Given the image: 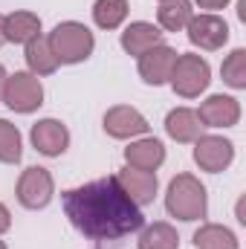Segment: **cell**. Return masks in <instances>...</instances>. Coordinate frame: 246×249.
<instances>
[{
  "instance_id": "6da1fadb",
  "label": "cell",
  "mask_w": 246,
  "mask_h": 249,
  "mask_svg": "<svg viewBox=\"0 0 246 249\" xmlns=\"http://www.w3.org/2000/svg\"><path fill=\"white\" fill-rule=\"evenodd\" d=\"M64 214L90 241H122L139 232L145 217L139 206L122 191L116 177H102L61 194Z\"/></svg>"
},
{
  "instance_id": "7a4b0ae2",
  "label": "cell",
  "mask_w": 246,
  "mask_h": 249,
  "mask_svg": "<svg viewBox=\"0 0 246 249\" xmlns=\"http://www.w3.org/2000/svg\"><path fill=\"white\" fill-rule=\"evenodd\" d=\"M165 209H168L171 217H177L183 223L206 217V212H209L206 186L194 174H177L168 183V191H165Z\"/></svg>"
},
{
  "instance_id": "3957f363",
  "label": "cell",
  "mask_w": 246,
  "mask_h": 249,
  "mask_svg": "<svg viewBox=\"0 0 246 249\" xmlns=\"http://www.w3.org/2000/svg\"><path fill=\"white\" fill-rule=\"evenodd\" d=\"M47 41H50V47H53L58 64H81V61H87L93 55V50H96L93 32L84 23H78V20H64V23H58L50 32Z\"/></svg>"
},
{
  "instance_id": "277c9868",
  "label": "cell",
  "mask_w": 246,
  "mask_h": 249,
  "mask_svg": "<svg viewBox=\"0 0 246 249\" xmlns=\"http://www.w3.org/2000/svg\"><path fill=\"white\" fill-rule=\"evenodd\" d=\"M211 81V67L203 55H194V53H185V55H177L174 61V70H171V78L168 84L174 87L177 96L183 99H197Z\"/></svg>"
},
{
  "instance_id": "5b68a950",
  "label": "cell",
  "mask_w": 246,
  "mask_h": 249,
  "mask_svg": "<svg viewBox=\"0 0 246 249\" xmlns=\"http://www.w3.org/2000/svg\"><path fill=\"white\" fill-rule=\"evenodd\" d=\"M3 102L15 113H32L44 105V84L32 72H15L6 75L3 84Z\"/></svg>"
},
{
  "instance_id": "8992f818",
  "label": "cell",
  "mask_w": 246,
  "mask_h": 249,
  "mask_svg": "<svg viewBox=\"0 0 246 249\" xmlns=\"http://www.w3.org/2000/svg\"><path fill=\"white\" fill-rule=\"evenodd\" d=\"M55 194V183H53V174L41 165H29L20 180H18V203L29 212H38V209H47L50 200Z\"/></svg>"
},
{
  "instance_id": "52a82bcc",
  "label": "cell",
  "mask_w": 246,
  "mask_h": 249,
  "mask_svg": "<svg viewBox=\"0 0 246 249\" xmlns=\"http://www.w3.org/2000/svg\"><path fill=\"white\" fill-rule=\"evenodd\" d=\"M235 160V145L223 136H200L194 139V162L209 171V174H220L232 165Z\"/></svg>"
},
{
  "instance_id": "ba28073f",
  "label": "cell",
  "mask_w": 246,
  "mask_h": 249,
  "mask_svg": "<svg viewBox=\"0 0 246 249\" xmlns=\"http://www.w3.org/2000/svg\"><path fill=\"white\" fill-rule=\"evenodd\" d=\"M188 41L194 44V47H200V50H220L226 41H229V23L223 20V18H217V15H211V12H206V15H194L191 20H188Z\"/></svg>"
},
{
  "instance_id": "9c48e42d",
  "label": "cell",
  "mask_w": 246,
  "mask_h": 249,
  "mask_svg": "<svg viewBox=\"0 0 246 249\" xmlns=\"http://www.w3.org/2000/svg\"><path fill=\"white\" fill-rule=\"evenodd\" d=\"M177 55H180V53H177L174 47H168V44H157L154 50L142 53V55H139V75H142V81H145V84H154V87L168 84Z\"/></svg>"
},
{
  "instance_id": "30bf717a",
  "label": "cell",
  "mask_w": 246,
  "mask_h": 249,
  "mask_svg": "<svg viewBox=\"0 0 246 249\" xmlns=\"http://www.w3.org/2000/svg\"><path fill=\"white\" fill-rule=\"evenodd\" d=\"M148 127H151L148 119H145L136 107H130V105H116V107H110V110L105 113V130H107V136H113V139L145 136Z\"/></svg>"
},
{
  "instance_id": "8fae6325",
  "label": "cell",
  "mask_w": 246,
  "mask_h": 249,
  "mask_svg": "<svg viewBox=\"0 0 246 249\" xmlns=\"http://www.w3.org/2000/svg\"><path fill=\"white\" fill-rule=\"evenodd\" d=\"M29 139H32L35 151L44 154V157H61L64 151L70 148V130L58 119H41V122H35Z\"/></svg>"
},
{
  "instance_id": "7c38bea8",
  "label": "cell",
  "mask_w": 246,
  "mask_h": 249,
  "mask_svg": "<svg viewBox=\"0 0 246 249\" xmlns=\"http://www.w3.org/2000/svg\"><path fill=\"white\" fill-rule=\"evenodd\" d=\"M197 116H200L203 127H235L241 122V105H238L235 96L217 93V96H209L200 105Z\"/></svg>"
},
{
  "instance_id": "4fadbf2b",
  "label": "cell",
  "mask_w": 246,
  "mask_h": 249,
  "mask_svg": "<svg viewBox=\"0 0 246 249\" xmlns=\"http://www.w3.org/2000/svg\"><path fill=\"white\" fill-rule=\"evenodd\" d=\"M116 177V183L122 186V191L136 203V206H148V203H154V197H157V171H139V168H124L119 174H113Z\"/></svg>"
},
{
  "instance_id": "5bb4252c",
  "label": "cell",
  "mask_w": 246,
  "mask_h": 249,
  "mask_svg": "<svg viewBox=\"0 0 246 249\" xmlns=\"http://www.w3.org/2000/svg\"><path fill=\"white\" fill-rule=\"evenodd\" d=\"M124 162L139 171H157L165 162V145L154 136H139L124 148Z\"/></svg>"
},
{
  "instance_id": "9a60e30c",
  "label": "cell",
  "mask_w": 246,
  "mask_h": 249,
  "mask_svg": "<svg viewBox=\"0 0 246 249\" xmlns=\"http://www.w3.org/2000/svg\"><path fill=\"white\" fill-rule=\"evenodd\" d=\"M157 44H162V32H159V26H154V23H148V20H133L130 26H124L122 50L127 53V55L139 58L142 53L154 50Z\"/></svg>"
},
{
  "instance_id": "2e32d148",
  "label": "cell",
  "mask_w": 246,
  "mask_h": 249,
  "mask_svg": "<svg viewBox=\"0 0 246 249\" xmlns=\"http://www.w3.org/2000/svg\"><path fill=\"white\" fill-rule=\"evenodd\" d=\"M165 133L174 142H194L203 136V122L197 116V110L191 107H174L165 116Z\"/></svg>"
},
{
  "instance_id": "e0dca14e",
  "label": "cell",
  "mask_w": 246,
  "mask_h": 249,
  "mask_svg": "<svg viewBox=\"0 0 246 249\" xmlns=\"http://www.w3.org/2000/svg\"><path fill=\"white\" fill-rule=\"evenodd\" d=\"M3 35H6V41L26 47L32 38L41 35V18H38L35 12H26V9L12 12V15L3 18Z\"/></svg>"
},
{
  "instance_id": "ac0fdd59",
  "label": "cell",
  "mask_w": 246,
  "mask_h": 249,
  "mask_svg": "<svg viewBox=\"0 0 246 249\" xmlns=\"http://www.w3.org/2000/svg\"><path fill=\"white\" fill-rule=\"evenodd\" d=\"M23 58H26V67H29V72L32 75H53L55 70H58V58H55V53H53V47H50V41L47 38H32L29 44H26V53H23Z\"/></svg>"
},
{
  "instance_id": "d6986e66",
  "label": "cell",
  "mask_w": 246,
  "mask_h": 249,
  "mask_svg": "<svg viewBox=\"0 0 246 249\" xmlns=\"http://www.w3.org/2000/svg\"><path fill=\"white\" fill-rule=\"evenodd\" d=\"M191 18H194L191 0H162L157 9V20L165 32H183Z\"/></svg>"
},
{
  "instance_id": "ffe728a7",
  "label": "cell",
  "mask_w": 246,
  "mask_h": 249,
  "mask_svg": "<svg viewBox=\"0 0 246 249\" xmlns=\"http://www.w3.org/2000/svg\"><path fill=\"white\" fill-rule=\"evenodd\" d=\"M191 241H194V249H241L235 232L220 223H203Z\"/></svg>"
},
{
  "instance_id": "44dd1931",
  "label": "cell",
  "mask_w": 246,
  "mask_h": 249,
  "mask_svg": "<svg viewBox=\"0 0 246 249\" xmlns=\"http://www.w3.org/2000/svg\"><path fill=\"white\" fill-rule=\"evenodd\" d=\"M136 244H139V249H177L180 247V235H177V229L171 223L159 220V223L145 226Z\"/></svg>"
},
{
  "instance_id": "7402d4cb",
  "label": "cell",
  "mask_w": 246,
  "mask_h": 249,
  "mask_svg": "<svg viewBox=\"0 0 246 249\" xmlns=\"http://www.w3.org/2000/svg\"><path fill=\"white\" fill-rule=\"evenodd\" d=\"M127 18V0H96L93 20L99 29H119Z\"/></svg>"
},
{
  "instance_id": "603a6c76",
  "label": "cell",
  "mask_w": 246,
  "mask_h": 249,
  "mask_svg": "<svg viewBox=\"0 0 246 249\" xmlns=\"http://www.w3.org/2000/svg\"><path fill=\"white\" fill-rule=\"evenodd\" d=\"M23 157V139L18 124H12L9 119H0V162L15 165Z\"/></svg>"
},
{
  "instance_id": "cb8c5ba5",
  "label": "cell",
  "mask_w": 246,
  "mask_h": 249,
  "mask_svg": "<svg viewBox=\"0 0 246 249\" xmlns=\"http://www.w3.org/2000/svg\"><path fill=\"white\" fill-rule=\"evenodd\" d=\"M220 75H223V81L232 90H244L246 87V50L244 47H238V50H232L226 55V61L220 67Z\"/></svg>"
},
{
  "instance_id": "d4e9b609",
  "label": "cell",
  "mask_w": 246,
  "mask_h": 249,
  "mask_svg": "<svg viewBox=\"0 0 246 249\" xmlns=\"http://www.w3.org/2000/svg\"><path fill=\"white\" fill-rule=\"evenodd\" d=\"M200 9H209V12H214V9H226L229 6V0H194Z\"/></svg>"
},
{
  "instance_id": "484cf974",
  "label": "cell",
  "mask_w": 246,
  "mask_h": 249,
  "mask_svg": "<svg viewBox=\"0 0 246 249\" xmlns=\"http://www.w3.org/2000/svg\"><path fill=\"white\" fill-rule=\"evenodd\" d=\"M9 226H12V214H9V209L0 203V235L9 232Z\"/></svg>"
},
{
  "instance_id": "4316f807",
  "label": "cell",
  "mask_w": 246,
  "mask_h": 249,
  "mask_svg": "<svg viewBox=\"0 0 246 249\" xmlns=\"http://www.w3.org/2000/svg\"><path fill=\"white\" fill-rule=\"evenodd\" d=\"M3 84H6V70H3V64H0V99H3Z\"/></svg>"
},
{
  "instance_id": "83f0119b",
  "label": "cell",
  "mask_w": 246,
  "mask_h": 249,
  "mask_svg": "<svg viewBox=\"0 0 246 249\" xmlns=\"http://www.w3.org/2000/svg\"><path fill=\"white\" fill-rule=\"evenodd\" d=\"M6 44V35H3V15H0V47Z\"/></svg>"
},
{
  "instance_id": "f1b7e54d",
  "label": "cell",
  "mask_w": 246,
  "mask_h": 249,
  "mask_svg": "<svg viewBox=\"0 0 246 249\" xmlns=\"http://www.w3.org/2000/svg\"><path fill=\"white\" fill-rule=\"evenodd\" d=\"M0 249H6V244H3V241H0Z\"/></svg>"
},
{
  "instance_id": "f546056e",
  "label": "cell",
  "mask_w": 246,
  "mask_h": 249,
  "mask_svg": "<svg viewBox=\"0 0 246 249\" xmlns=\"http://www.w3.org/2000/svg\"><path fill=\"white\" fill-rule=\"evenodd\" d=\"M159 3H162V0H159Z\"/></svg>"
}]
</instances>
